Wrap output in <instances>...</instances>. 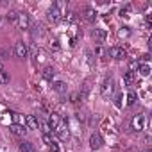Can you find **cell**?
I'll return each mask as SVG.
<instances>
[{
    "label": "cell",
    "mask_w": 152,
    "mask_h": 152,
    "mask_svg": "<svg viewBox=\"0 0 152 152\" xmlns=\"http://www.w3.org/2000/svg\"><path fill=\"white\" fill-rule=\"evenodd\" d=\"M145 124H147V118H145V115H141V113L134 115L132 120H131V127H132V131H136V132L143 131V129H145Z\"/></svg>",
    "instance_id": "obj_1"
},
{
    "label": "cell",
    "mask_w": 152,
    "mask_h": 152,
    "mask_svg": "<svg viewBox=\"0 0 152 152\" xmlns=\"http://www.w3.org/2000/svg\"><path fill=\"white\" fill-rule=\"evenodd\" d=\"M109 56H111L113 59H116V61H122V59L127 57V52H125L122 47H111V48H109Z\"/></svg>",
    "instance_id": "obj_2"
},
{
    "label": "cell",
    "mask_w": 152,
    "mask_h": 152,
    "mask_svg": "<svg viewBox=\"0 0 152 152\" xmlns=\"http://www.w3.org/2000/svg\"><path fill=\"white\" fill-rule=\"evenodd\" d=\"M113 86H115V83H113V79H111V77H106V79H104V83H102V88H100V93H102L104 97H107V95H111V93H113Z\"/></svg>",
    "instance_id": "obj_3"
},
{
    "label": "cell",
    "mask_w": 152,
    "mask_h": 152,
    "mask_svg": "<svg viewBox=\"0 0 152 152\" xmlns=\"http://www.w3.org/2000/svg\"><path fill=\"white\" fill-rule=\"evenodd\" d=\"M47 18H48V22H52V23H57V22L63 18V13H61L57 7H54V6H52V7L48 9V15H47Z\"/></svg>",
    "instance_id": "obj_4"
},
{
    "label": "cell",
    "mask_w": 152,
    "mask_h": 152,
    "mask_svg": "<svg viewBox=\"0 0 152 152\" xmlns=\"http://www.w3.org/2000/svg\"><path fill=\"white\" fill-rule=\"evenodd\" d=\"M15 54H16V57H22V59H25V57H27V54H29V48H27V45H25L23 41H18V43L15 45Z\"/></svg>",
    "instance_id": "obj_5"
},
{
    "label": "cell",
    "mask_w": 152,
    "mask_h": 152,
    "mask_svg": "<svg viewBox=\"0 0 152 152\" xmlns=\"http://www.w3.org/2000/svg\"><path fill=\"white\" fill-rule=\"evenodd\" d=\"M16 25H18L20 29H29V25H31V22H29V16H27L25 13H18Z\"/></svg>",
    "instance_id": "obj_6"
},
{
    "label": "cell",
    "mask_w": 152,
    "mask_h": 152,
    "mask_svg": "<svg viewBox=\"0 0 152 152\" xmlns=\"http://www.w3.org/2000/svg\"><path fill=\"white\" fill-rule=\"evenodd\" d=\"M102 138H100V134H91L90 136V147L93 148V150H99L100 147H102Z\"/></svg>",
    "instance_id": "obj_7"
},
{
    "label": "cell",
    "mask_w": 152,
    "mask_h": 152,
    "mask_svg": "<svg viewBox=\"0 0 152 152\" xmlns=\"http://www.w3.org/2000/svg\"><path fill=\"white\" fill-rule=\"evenodd\" d=\"M9 129H11V132L16 134V136H25V132H27V127L22 125V124H11Z\"/></svg>",
    "instance_id": "obj_8"
},
{
    "label": "cell",
    "mask_w": 152,
    "mask_h": 152,
    "mask_svg": "<svg viewBox=\"0 0 152 152\" xmlns=\"http://www.w3.org/2000/svg\"><path fill=\"white\" fill-rule=\"evenodd\" d=\"M59 124H61L59 115H57V113H52V115L48 116V125H50V129H52V131H56V129L59 127Z\"/></svg>",
    "instance_id": "obj_9"
},
{
    "label": "cell",
    "mask_w": 152,
    "mask_h": 152,
    "mask_svg": "<svg viewBox=\"0 0 152 152\" xmlns=\"http://www.w3.org/2000/svg\"><path fill=\"white\" fill-rule=\"evenodd\" d=\"M25 127L27 129H38V118L34 115H27L25 116Z\"/></svg>",
    "instance_id": "obj_10"
},
{
    "label": "cell",
    "mask_w": 152,
    "mask_h": 152,
    "mask_svg": "<svg viewBox=\"0 0 152 152\" xmlns=\"http://www.w3.org/2000/svg\"><path fill=\"white\" fill-rule=\"evenodd\" d=\"M56 132H57V136H59L61 140H68V138H70V131H68V127L63 125V124H59V127L56 129Z\"/></svg>",
    "instance_id": "obj_11"
},
{
    "label": "cell",
    "mask_w": 152,
    "mask_h": 152,
    "mask_svg": "<svg viewBox=\"0 0 152 152\" xmlns=\"http://www.w3.org/2000/svg\"><path fill=\"white\" fill-rule=\"evenodd\" d=\"M84 18L93 23V22L97 20V11H95L93 7H86V9H84Z\"/></svg>",
    "instance_id": "obj_12"
},
{
    "label": "cell",
    "mask_w": 152,
    "mask_h": 152,
    "mask_svg": "<svg viewBox=\"0 0 152 152\" xmlns=\"http://www.w3.org/2000/svg\"><path fill=\"white\" fill-rule=\"evenodd\" d=\"M20 152H36V148H34V145H32V143H29V141L22 140V141H20Z\"/></svg>",
    "instance_id": "obj_13"
},
{
    "label": "cell",
    "mask_w": 152,
    "mask_h": 152,
    "mask_svg": "<svg viewBox=\"0 0 152 152\" xmlns=\"http://www.w3.org/2000/svg\"><path fill=\"white\" fill-rule=\"evenodd\" d=\"M54 73H56V72H54V68H52V66H47V68L43 70V79L52 81V79H54Z\"/></svg>",
    "instance_id": "obj_14"
},
{
    "label": "cell",
    "mask_w": 152,
    "mask_h": 152,
    "mask_svg": "<svg viewBox=\"0 0 152 152\" xmlns=\"http://www.w3.org/2000/svg\"><path fill=\"white\" fill-rule=\"evenodd\" d=\"M93 36H95V38H97V39H99L100 43H102V41L106 39V36H107V32H106L104 29H95V31H93Z\"/></svg>",
    "instance_id": "obj_15"
},
{
    "label": "cell",
    "mask_w": 152,
    "mask_h": 152,
    "mask_svg": "<svg viewBox=\"0 0 152 152\" xmlns=\"http://www.w3.org/2000/svg\"><path fill=\"white\" fill-rule=\"evenodd\" d=\"M140 68V75H141V77H148V75H150V64H140L138 66Z\"/></svg>",
    "instance_id": "obj_16"
},
{
    "label": "cell",
    "mask_w": 152,
    "mask_h": 152,
    "mask_svg": "<svg viewBox=\"0 0 152 152\" xmlns=\"http://www.w3.org/2000/svg\"><path fill=\"white\" fill-rule=\"evenodd\" d=\"M52 88H54V90H56L57 93H64V91H66V84H64L63 81H56Z\"/></svg>",
    "instance_id": "obj_17"
},
{
    "label": "cell",
    "mask_w": 152,
    "mask_h": 152,
    "mask_svg": "<svg viewBox=\"0 0 152 152\" xmlns=\"http://www.w3.org/2000/svg\"><path fill=\"white\" fill-rule=\"evenodd\" d=\"M9 72H6V70H2L0 72V84H9Z\"/></svg>",
    "instance_id": "obj_18"
},
{
    "label": "cell",
    "mask_w": 152,
    "mask_h": 152,
    "mask_svg": "<svg viewBox=\"0 0 152 152\" xmlns=\"http://www.w3.org/2000/svg\"><path fill=\"white\" fill-rule=\"evenodd\" d=\"M38 125L41 127V131H43V134H50V132H52V129H50V125H48V122H39V120H38Z\"/></svg>",
    "instance_id": "obj_19"
},
{
    "label": "cell",
    "mask_w": 152,
    "mask_h": 152,
    "mask_svg": "<svg viewBox=\"0 0 152 152\" xmlns=\"http://www.w3.org/2000/svg\"><path fill=\"white\" fill-rule=\"evenodd\" d=\"M6 18H7V22H11V23H16V20H18V13H16V11H9Z\"/></svg>",
    "instance_id": "obj_20"
},
{
    "label": "cell",
    "mask_w": 152,
    "mask_h": 152,
    "mask_svg": "<svg viewBox=\"0 0 152 152\" xmlns=\"http://www.w3.org/2000/svg\"><path fill=\"white\" fill-rule=\"evenodd\" d=\"M132 81H134V73H132V72H127V73L124 75V83H125V84H131Z\"/></svg>",
    "instance_id": "obj_21"
},
{
    "label": "cell",
    "mask_w": 152,
    "mask_h": 152,
    "mask_svg": "<svg viewBox=\"0 0 152 152\" xmlns=\"http://www.w3.org/2000/svg\"><path fill=\"white\" fill-rule=\"evenodd\" d=\"M129 34H131V31H129V27H122V29L118 31V36H120V38H127Z\"/></svg>",
    "instance_id": "obj_22"
},
{
    "label": "cell",
    "mask_w": 152,
    "mask_h": 152,
    "mask_svg": "<svg viewBox=\"0 0 152 152\" xmlns=\"http://www.w3.org/2000/svg\"><path fill=\"white\" fill-rule=\"evenodd\" d=\"M134 102H136V93H134V91H131V93L127 95V106H132Z\"/></svg>",
    "instance_id": "obj_23"
},
{
    "label": "cell",
    "mask_w": 152,
    "mask_h": 152,
    "mask_svg": "<svg viewBox=\"0 0 152 152\" xmlns=\"http://www.w3.org/2000/svg\"><path fill=\"white\" fill-rule=\"evenodd\" d=\"M47 147H48V148H50L52 152H59V145H57V143H56L54 140H52V141H50V143H48Z\"/></svg>",
    "instance_id": "obj_24"
},
{
    "label": "cell",
    "mask_w": 152,
    "mask_h": 152,
    "mask_svg": "<svg viewBox=\"0 0 152 152\" xmlns=\"http://www.w3.org/2000/svg\"><path fill=\"white\" fill-rule=\"evenodd\" d=\"M129 13H131V6H125L120 9V16H129Z\"/></svg>",
    "instance_id": "obj_25"
},
{
    "label": "cell",
    "mask_w": 152,
    "mask_h": 152,
    "mask_svg": "<svg viewBox=\"0 0 152 152\" xmlns=\"http://www.w3.org/2000/svg\"><path fill=\"white\" fill-rule=\"evenodd\" d=\"M138 66H140V63H138V61H131V64H129V72H132V73H134V72L138 70Z\"/></svg>",
    "instance_id": "obj_26"
},
{
    "label": "cell",
    "mask_w": 152,
    "mask_h": 152,
    "mask_svg": "<svg viewBox=\"0 0 152 152\" xmlns=\"http://www.w3.org/2000/svg\"><path fill=\"white\" fill-rule=\"evenodd\" d=\"M122 100H124V95H116V100H115V106H116V107H122V104H124Z\"/></svg>",
    "instance_id": "obj_27"
},
{
    "label": "cell",
    "mask_w": 152,
    "mask_h": 152,
    "mask_svg": "<svg viewBox=\"0 0 152 152\" xmlns=\"http://www.w3.org/2000/svg\"><path fill=\"white\" fill-rule=\"evenodd\" d=\"M79 99H81L79 93H73V95H72V102H79Z\"/></svg>",
    "instance_id": "obj_28"
},
{
    "label": "cell",
    "mask_w": 152,
    "mask_h": 152,
    "mask_svg": "<svg viewBox=\"0 0 152 152\" xmlns=\"http://www.w3.org/2000/svg\"><path fill=\"white\" fill-rule=\"evenodd\" d=\"M2 70H4V68H2V63H0V72H2Z\"/></svg>",
    "instance_id": "obj_29"
},
{
    "label": "cell",
    "mask_w": 152,
    "mask_h": 152,
    "mask_svg": "<svg viewBox=\"0 0 152 152\" xmlns=\"http://www.w3.org/2000/svg\"><path fill=\"white\" fill-rule=\"evenodd\" d=\"M143 152H148V150H143Z\"/></svg>",
    "instance_id": "obj_30"
}]
</instances>
